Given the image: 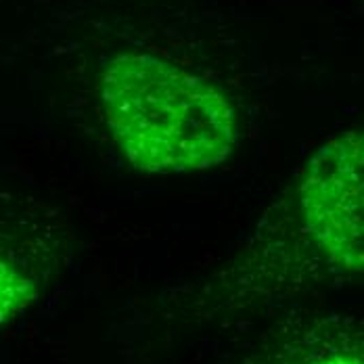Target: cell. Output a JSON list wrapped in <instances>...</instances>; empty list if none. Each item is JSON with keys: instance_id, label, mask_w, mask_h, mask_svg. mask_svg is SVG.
Returning a JSON list of instances; mask_svg holds the SVG:
<instances>
[{"instance_id": "obj_1", "label": "cell", "mask_w": 364, "mask_h": 364, "mask_svg": "<svg viewBox=\"0 0 364 364\" xmlns=\"http://www.w3.org/2000/svg\"><path fill=\"white\" fill-rule=\"evenodd\" d=\"M328 274H364V126L316 146L210 283L201 306L212 316Z\"/></svg>"}, {"instance_id": "obj_2", "label": "cell", "mask_w": 364, "mask_h": 364, "mask_svg": "<svg viewBox=\"0 0 364 364\" xmlns=\"http://www.w3.org/2000/svg\"><path fill=\"white\" fill-rule=\"evenodd\" d=\"M97 101L122 157L143 174H197L239 146V117L214 82L146 50H119L97 72Z\"/></svg>"}, {"instance_id": "obj_3", "label": "cell", "mask_w": 364, "mask_h": 364, "mask_svg": "<svg viewBox=\"0 0 364 364\" xmlns=\"http://www.w3.org/2000/svg\"><path fill=\"white\" fill-rule=\"evenodd\" d=\"M281 364H364V352L350 343L318 341L304 348L299 356H291Z\"/></svg>"}]
</instances>
